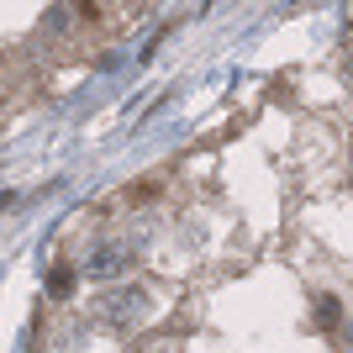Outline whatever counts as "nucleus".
Masks as SVG:
<instances>
[{
  "label": "nucleus",
  "instance_id": "f257e3e1",
  "mask_svg": "<svg viewBox=\"0 0 353 353\" xmlns=\"http://www.w3.org/2000/svg\"><path fill=\"white\" fill-rule=\"evenodd\" d=\"M74 290V274L69 269H53V295H69Z\"/></svg>",
  "mask_w": 353,
  "mask_h": 353
}]
</instances>
